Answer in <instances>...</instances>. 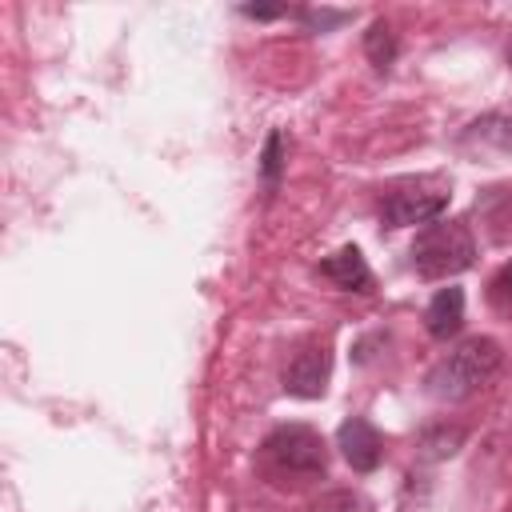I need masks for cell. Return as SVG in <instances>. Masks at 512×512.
<instances>
[{
  "mask_svg": "<svg viewBox=\"0 0 512 512\" xmlns=\"http://www.w3.org/2000/svg\"><path fill=\"white\" fill-rule=\"evenodd\" d=\"M408 256H412V272L420 280H444V276H456V272L472 268L476 240H472L468 224H460V220H436V224H428L412 240Z\"/></svg>",
  "mask_w": 512,
  "mask_h": 512,
  "instance_id": "obj_3",
  "label": "cell"
},
{
  "mask_svg": "<svg viewBox=\"0 0 512 512\" xmlns=\"http://www.w3.org/2000/svg\"><path fill=\"white\" fill-rule=\"evenodd\" d=\"M328 372H332L328 344L308 340L304 348H296V356H292L288 368H284V392H292V396H300V400H316V396H324Z\"/></svg>",
  "mask_w": 512,
  "mask_h": 512,
  "instance_id": "obj_5",
  "label": "cell"
},
{
  "mask_svg": "<svg viewBox=\"0 0 512 512\" xmlns=\"http://www.w3.org/2000/svg\"><path fill=\"white\" fill-rule=\"evenodd\" d=\"M460 324H464V292H460V288H440V292L428 300V308H424V328H428V336H432V340H448V336L460 332Z\"/></svg>",
  "mask_w": 512,
  "mask_h": 512,
  "instance_id": "obj_8",
  "label": "cell"
},
{
  "mask_svg": "<svg viewBox=\"0 0 512 512\" xmlns=\"http://www.w3.org/2000/svg\"><path fill=\"white\" fill-rule=\"evenodd\" d=\"M320 276L344 292H372V268L364 264L360 248H352V244H344L328 260H320Z\"/></svg>",
  "mask_w": 512,
  "mask_h": 512,
  "instance_id": "obj_7",
  "label": "cell"
},
{
  "mask_svg": "<svg viewBox=\"0 0 512 512\" xmlns=\"http://www.w3.org/2000/svg\"><path fill=\"white\" fill-rule=\"evenodd\" d=\"M488 300H492L496 308H508V304H512V260L492 276V284H488Z\"/></svg>",
  "mask_w": 512,
  "mask_h": 512,
  "instance_id": "obj_12",
  "label": "cell"
},
{
  "mask_svg": "<svg viewBox=\"0 0 512 512\" xmlns=\"http://www.w3.org/2000/svg\"><path fill=\"white\" fill-rule=\"evenodd\" d=\"M508 68H512V44H508Z\"/></svg>",
  "mask_w": 512,
  "mask_h": 512,
  "instance_id": "obj_13",
  "label": "cell"
},
{
  "mask_svg": "<svg viewBox=\"0 0 512 512\" xmlns=\"http://www.w3.org/2000/svg\"><path fill=\"white\" fill-rule=\"evenodd\" d=\"M260 460L264 468L284 480V484H304L324 476L328 468V448L320 440V432H312L308 424H280L276 432H268V440L260 444Z\"/></svg>",
  "mask_w": 512,
  "mask_h": 512,
  "instance_id": "obj_2",
  "label": "cell"
},
{
  "mask_svg": "<svg viewBox=\"0 0 512 512\" xmlns=\"http://www.w3.org/2000/svg\"><path fill=\"white\" fill-rule=\"evenodd\" d=\"M336 448L344 452V460H348L356 472H372V468L380 464V456H384V440H380V432H376L364 416H348V420L340 424Z\"/></svg>",
  "mask_w": 512,
  "mask_h": 512,
  "instance_id": "obj_6",
  "label": "cell"
},
{
  "mask_svg": "<svg viewBox=\"0 0 512 512\" xmlns=\"http://www.w3.org/2000/svg\"><path fill=\"white\" fill-rule=\"evenodd\" d=\"M364 52H368V60L384 72V68L396 60V32H392V24L376 20V24L368 28V36H364Z\"/></svg>",
  "mask_w": 512,
  "mask_h": 512,
  "instance_id": "obj_9",
  "label": "cell"
},
{
  "mask_svg": "<svg viewBox=\"0 0 512 512\" xmlns=\"http://www.w3.org/2000/svg\"><path fill=\"white\" fill-rule=\"evenodd\" d=\"M312 512H372V504L352 488H336V492H324L312 504Z\"/></svg>",
  "mask_w": 512,
  "mask_h": 512,
  "instance_id": "obj_11",
  "label": "cell"
},
{
  "mask_svg": "<svg viewBox=\"0 0 512 512\" xmlns=\"http://www.w3.org/2000/svg\"><path fill=\"white\" fill-rule=\"evenodd\" d=\"M500 360H504V352H500L496 340L472 336V340L456 344L448 356H440V360L432 364V372H428L424 384H428V392H432L436 400H464V396L480 392V388L496 376Z\"/></svg>",
  "mask_w": 512,
  "mask_h": 512,
  "instance_id": "obj_1",
  "label": "cell"
},
{
  "mask_svg": "<svg viewBox=\"0 0 512 512\" xmlns=\"http://www.w3.org/2000/svg\"><path fill=\"white\" fill-rule=\"evenodd\" d=\"M448 180L444 176H408L396 180L380 196V220L388 228H412V224H436L440 212L448 208Z\"/></svg>",
  "mask_w": 512,
  "mask_h": 512,
  "instance_id": "obj_4",
  "label": "cell"
},
{
  "mask_svg": "<svg viewBox=\"0 0 512 512\" xmlns=\"http://www.w3.org/2000/svg\"><path fill=\"white\" fill-rule=\"evenodd\" d=\"M280 172H284V136H280V132H272V136H268V144H264V156H260V176H264L268 196L276 192Z\"/></svg>",
  "mask_w": 512,
  "mask_h": 512,
  "instance_id": "obj_10",
  "label": "cell"
}]
</instances>
